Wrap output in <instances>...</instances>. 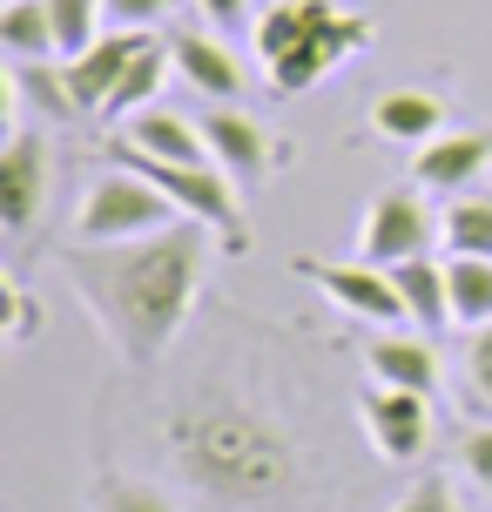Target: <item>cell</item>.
I'll return each mask as SVG.
<instances>
[{
	"mask_svg": "<svg viewBox=\"0 0 492 512\" xmlns=\"http://www.w3.org/2000/svg\"><path fill=\"white\" fill-rule=\"evenodd\" d=\"M445 277H452V324H492V256H452L445 263Z\"/></svg>",
	"mask_w": 492,
	"mask_h": 512,
	"instance_id": "19",
	"label": "cell"
},
{
	"mask_svg": "<svg viewBox=\"0 0 492 512\" xmlns=\"http://www.w3.org/2000/svg\"><path fill=\"white\" fill-rule=\"evenodd\" d=\"M358 250H364V263H385V270L412 263V256H432V216L418 203V189H391V196H378L364 209Z\"/></svg>",
	"mask_w": 492,
	"mask_h": 512,
	"instance_id": "7",
	"label": "cell"
},
{
	"mask_svg": "<svg viewBox=\"0 0 492 512\" xmlns=\"http://www.w3.org/2000/svg\"><path fill=\"white\" fill-rule=\"evenodd\" d=\"M176 75L203 95V102H236L243 95V61H236L216 34H182L176 41Z\"/></svg>",
	"mask_w": 492,
	"mask_h": 512,
	"instance_id": "13",
	"label": "cell"
},
{
	"mask_svg": "<svg viewBox=\"0 0 492 512\" xmlns=\"http://www.w3.org/2000/svg\"><path fill=\"white\" fill-rule=\"evenodd\" d=\"M371 128L391 135V142L425 149L432 135H445V102H439V95H425V88H391V95L371 102Z\"/></svg>",
	"mask_w": 492,
	"mask_h": 512,
	"instance_id": "15",
	"label": "cell"
},
{
	"mask_svg": "<svg viewBox=\"0 0 492 512\" xmlns=\"http://www.w3.org/2000/svg\"><path fill=\"white\" fill-rule=\"evenodd\" d=\"M203 250L209 230L182 216L176 230L135 236V243H68L61 277L81 297V310L95 317V331L122 351V364L149 371V364H162V351L176 344V331L196 310Z\"/></svg>",
	"mask_w": 492,
	"mask_h": 512,
	"instance_id": "1",
	"label": "cell"
},
{
	"mask_svg": "<svg viewBox=\"0 0 492 512\" xmlns=\"http://www.w3.org/2000/svg\"><path fill=\"white\" fill-rule=\"evenodd\" d=\"M304 14H311V34L270 68L277 95H304L311 81H324L337 61H351V54L371 41V21H364V14H344V7H331V0H304Z\"/></svg>",
	"mask_w": 492,
	"mask_h": 512,
	"instance_id": "4",
	"label": "cell"
},
{
	"mask_svg": "<svg viewBox=\"0 0 492 512\" xmlns=\"http://www.w3.org/2000/svg\"><path fill=\"white\" fill-rule=\"evenodd\" d=\"M391 283H398L405 317H412L418 331L439 337L445 324H452V277H445V263H432V256H412V263H398V270H391Z\"/></svg>",
	"mask_w": 492,
	"mask_h": 512,
	"instance_id": "16",
	"label": "cell"
},
{
	"mask_svg": "<svg viewBox=\"0 0 492 512\" xmlns=\"http://www.w3.org/2000/svg\"><path fill=\"white\" fill-rule=\"evenodd\" d=\"M364 432L371 445L385 452V459H418L425 452V438H432V405H425V391H398V384H371L364 391Z\"/></svg>",
	"mask_w": 492,
	"mask_h": 512,
	"instance_id": "10",
	"label": "cell"
},
{
	"mask_svg": "<svg viewBox=\"0 0 492 512\" xmlns=\"http://www.w3.org/2000/svg\"><path fill=\"white\" fill-rule=\"evenodd\" d=\"M88 512H176V506H169L162 486H149V479H95Z\"/></svg>",
	"mask_w": 492,
	"mask_h": 512,
	"instance_id": "24",
	"label": "cell"
},
{
	"mask_svg": "<svg viewBox=\"0 0 492 512\" xmlns=\"http://www.w3.org/2000/svg\"><path fill=\"white\" fill-rule=\"evenodd\" d=\"M297 277L317 283L337 310H351V317L378 324V331L412 324V317H405V297H398V283H391L385 263H364V256H358V263H317V256H297Z\"/></svg>",
	"mask_w": 492,
	"mask_h": 512,
	"instance_id": "5",
	"label": "cell"
},
{
	"mask_svg": "<svg viewBox=\"0 0 492 512\" xmlns=\"http://www.w3.org/2000/svg\"><path fill=\"white\" fill-rule=\"evenodd\" d=\"M176 223H182V209L149 176H135L122 162L88 182L81 203H75V243H135V236L176 230Z\"/></svg>",
	"mask_w": 492,
	"mask_h": 512,
	"instance_id": "3",
	"label": "cell"
},
{
	"mask_svg": "<svg viewBox=\"0 0 492 512\" xmlns=\"http://www.w3.org/2000/svg\"><path fill=\"white\" fill-rule=\"evenodd\" d=\"M439 243L452 256H492V196H452Z\"/></svg>",
	"mask_w": 492,
	"mask_h": 512,
	"instance_id": "20",
	"label": "cell"
},
{
	"mask_svg": "<svg viewBox=\"0 0 492 512\" xmlns=\"http://www.w3.org/2000/svg\"><path fill=\"white\" fill-rule=\"evenodd\" d=\"M391 512H459V499H452V479H439V472L412 479V492H405Z\"/></svg>",
	"mask_w": 492,
	"mask_h": 512,
	"instance_id": "26",
	"label": "cell"
},
{
	"mask_svg": "<svg viewBox=\"0 0 492 512\" xmlns=\"http://www.w3.org/2000/svg\"><path fill=\"white\" fill-rule=\"evenodd\" d=\"M54 189V155L48 142L21 128V135H7V149H0V230L7 236H27L34 230V216L48 203Z\"/></svg>",
	"mask_w": 492,
	"mask_h": 512,
	"instance_id": "6",
	"label": "cell"
},
{
	"mask_svg": "<svg viewBox=\"0 0 492 512\" xmlns=\"http://www.w3.org/2000/svg\"><path fill=\"white\" fill-rule=\"evenodd\" d=\"M486 169H492V128H452L412 155V182L432 196H472Z\"/></svg>",
	"mask_w": 492,
	"mask_h": 512,
	"instance_id": "9",
	"label": "cell"
},
{
	"mask_svg": "<svg viewBox=\"0 0 492 512\" xmlns=\"http://www.w3.org/2000/svg\"><path fill=\"white\" fill-rule=\"evenodd\" d=\"M102 7H108V21H115V27H149V21H162L176 0H102Z\"/></svg>",
	"mask_w": 492,
	"mask_h": 512,
	"instance_id": "29",
	"label": "cell"
},
{
	"mask_svg": "<svg viewBox=\"0 0 492 512\" xmlns=\"http://www.w3.org/2000/svg\"><path fill=\"white\" fill-rule=\"evenodd\" d=\"M48 14H54V48H61V61H75L81 48H95L108 34L102 0H48Z\"/></svg>",
	"mask_w": 492,
	"mask_h": 512,
	"instance_id": "21",
	"label": "cell"
},
{
	"mask_svg": "<svg viewBox=\"0 0 492 512\" xmlns=\"http://www.w3.org/2000/svg\"><path fill=\"white\" fill-rule=\"evenodd\" d=\"M122 142L142 149V155H162V162H216L203 122H182V115H169L162 102L142 108V115H129V135H122Z\"/></svg>",
	"mask_w": 492,
	"mask_h": 512,
	"instance_id": "14",
	"label": "cell"
},
{
	"mask_svg": "<svg viewBox=\"0 0 492 512\" xmlns=\"http://www.w3.org/2000/svg\"><path fill=\"white\" fill-rule=\"evenodd\" d=\"M196 7H203V21L216 27V34H223V27H243V21H250V0H196Z\"/></svg>",
	"mask_w": 492,
	"mask_h": 512,
	"instance_id": "30",
	"label": "cell"
},
{
	"mask_svg": "<svg viewBox=\"0 0 492 512\" xmlns=\"http://www.w3.org/2000/svg\"><path fill=\"white\" fill-rule=\"evenodd\" d=\"M34 331H41V310H34V297H27L14 277H0V344H7V351H21Z\"/></svg>",
	"mask_w": 492,
	"mask_h": 512,
	"instance_id": "25",
	"label": "cell"
},
{
	"mask_svg": "<svg viewBox=\"0 0 492 512\" xmlns=\"http://www.w3.org/2000/svg\"><path fill=\"white\" fill-rule=\"evenodd\" d=\"M364 364H371V378L378 384H398V391H439V351H432V331H378L371 337V351H364Z\"/></svg>",
	"mask_w": 492,
	"mask_h": 512,
	"instance_id": "12",
	"label": "cell"
},
{
	"mask_svg": "<svg viewBox=\"0 0 492 512\" xmlns=\"http://www.w3.org/2000/svg\"><path fill=\"white\" fill-rule=\"evenodd\" d=\"M176 68V48H162L156 34L142 41V54L129 61V75H122V88L108 95V108L102 115H142V108H156V95H162V75Z\"/></svg>",
	"mask_w": 492,
	"mask_h": 512,
	"instance_id": "18",
	"label": "cell"
},
{
	"mask_svg": "<svg viewBox=\"0 0 492 512\" xmlns=\"http://www.w3.org/2000/svg\"><path fill=\"white\" fill-rule=\"evenodd\" d=\"M7 75L21 81V95L34 108H48L54 122L81 115V108H75V88H68V68H54V61H7Z\"/></svg>",
	"mask_w": 492,
	"mask_h": 512,
	"instance_id": "22",
	"label": "cell"
},
{
	"mask_svg": "<svg viewBox=\"0 0 492 512\" xmlns=\"http://www.w3.org/2000/svg\"><path fill=\"white\" fill-rule=\"evenodd\" d=\"M0 48L7 61H61L48 0H0Z\"/></svg>",
	"mask_w": 492,
	"mask_h": 512,
	"instance_id": "17",
	"label": "cell"
},
{
	"mask_svg": "<svg viewBox=\"0 0 492 512\" xmlns=\"http://www.w3.org/2000/svg\"><path fill=\"white\" fill-rule=\"evenodd\" d=\"M466 378H472V391L492 405V324H479V331H472V344H466Z\"/></svg>",
	"mask_w": 492,
	"mask_h": 512,
	"instance_id": "28",
	"label": "cell"
},
{
	"mask_svg": "<svg viewBox=\"0 0 492 512\" xmlns=\"http://www.w3.org/2000/svg\"><path fill=\"white\" fill-rule=\"evenodd\" d=\"M169 452L189 472V486H203L216 506H257L270 492L290 486V438L243 405H196L169 425Z\"/></svg>",
	"mask_w": 492,
	"mask_h": 512,
	"instance_id": "2",
	"label": "cell"
},
{
	"mask_svg": "<svg viewBox=\"0 0 492 512\" xmlns=\"http://www.w3.org/2000/svg\"><path fill=\"white\" fill-rule=\"evenodd\" d=\"M459 465H466V479L479 492H492V425H472V432L459 438Z\"/></svg>",
	"mask_w": 492,
	"mask_h": 512,
	"instance_id": "27",
	"label": "cell"
},
{
	"mask_svg": "<svg viewBox=\"0 0 492 512\" xmlns=\"http://www.w3.org/2000/svg\"><path fill=\"white\" fill-rule=\"evenodd\" d=\"M196 122H203V135H209V155H216L236 182H263L284 162V142H277L257 115H243L236 102H209Z\"/></svg>",
	"mask_w": 492,
	"mask_h": 512,
	"instance_id": "8",
	"label": "cell"
},
{
	"mask_svg": "<svg viewBox=\"0 0 492 512\" xmlns=\"http://www.w3.org/2000/svg\"><path fill=\"white\" fill-rule=\"evenodd\" d=\"M311 34V14H304V0H284V7H263L257 14V27H250V41H257V54H263V68H277L297 41Z\"/></svg>",
	"mask_w": 492,
	"mask_h": 512,
	"instance_id": "23",
	"label": "cell"
},
{
	"mask_svg": "<svg viewBox=\"0 0 492 512\" xmlns=\"http://www.w3.org/2000/svg\"><path fill=\"white\" fill-rule=\"evenodd\" d=\"M142 41H149V27H108L95 48H81L75 61H61L81 115H102V108H108V95L122 88V75H129V61L142 54Z\"/></svg>",
	"mask_w": 492,
	"mask_h": 512,
	"instance_id": "11",
	"label": "cell"
}]
</instances>
